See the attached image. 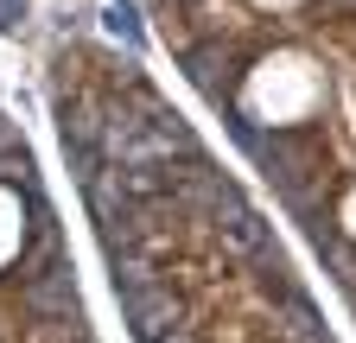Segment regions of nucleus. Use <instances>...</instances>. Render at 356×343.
I'll return each mask as SVG.
<instances>
[{
	"label": "nucleus",
	"instance_id": "f257e3e1",
	"mask_svg": "<svg viewBox=\"0 0 356 343\" xmlns=\"http://www.w3.org/2000/svg\"><path fill=\"white\" fill-rule=\"evenodd\" d=\"M108 26H115V32L127 38V45H140V26H134V13L121 7V0H115V7H108Z\"/></svg>",
	"mask_w": 356,
	"mask_h": 343
}]
</instances>
